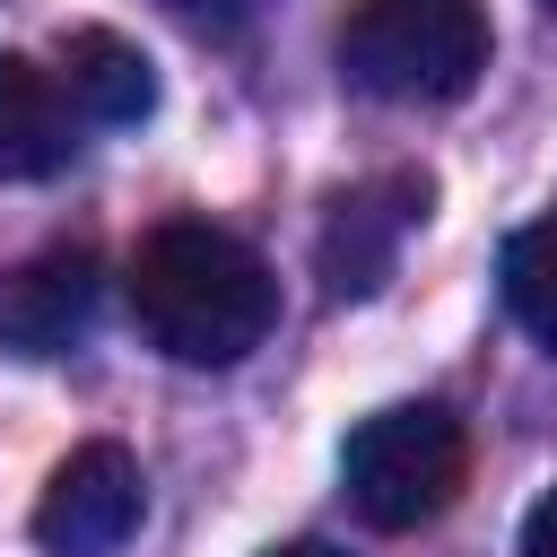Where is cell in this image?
Listing matches in <instances>:
<instances>
[{
    "mask_svg": "<svg viewBox=\"0 0 557 557\" xmlns=\"http://www.w3.org/2000/svg\"><path fill=\"white\" fill-rule=\"evenodd\" d=\"M96 252L87 244H52L35 261H17L0 278V348L17 357H70L96 322Z\"/></svg>",
    "mask_w": 557,
    "mask_h": 557,
    "instance_id": "cell-6",
    "label": "cell"
},
{
    "mask_svg": "<svg viewBox=\"0 0 557 557\" xmlns=\"http://www.w3.org/2000/svg\"><path fill=\"white\" fill-rule=\"evenodd\" d=\"M122 296H131V322L148 331V348H165L174 366H235L278 322L270 261L209 218L148 226L131 270H122Z\"/></svg>",
    "mask_w": 557,
    "mask_h": 557,
    "instance_id": "cell-1",
    "label": "cell"
},
{
    "mask_svg": "<svg viewBox=\"0 0 557 557\" xmlns=\"http://www.w3.org/2000/svg\"><path fill=\"white\" fill-rule=\"evenodd\" d=\"M540 9H557V0H540Z\"/></svg>",
    "mask_w": 557,
    "mask_h": 557,
    "instance_id": "cell-13",
    "label": "cell"
},
{
    "mask_svg": "<svg viewBox=\"0 0 557 557\" xmlns=\"http://www.w3.org/2000/svg\"><path fill=\"white\" fill-rule=\"evenodd\" d=\"M270 557H348V548H331V540H287V548H270Z\"/></svg>",
    "mask_w": 557,
    "mask_h": 557,
    "instance_id": "cell-12",
    "label": "cell"
},
{
    "mask_svg": "<svg viewBox=\"0 0 557 557\" xmlns=\"http://www.w3.org/2000/svg\"><path fill=\"white\" fill-rule=\"evenodd\" d=\"M70 148H78V113H70L61 78L35 70L26 52H0V183L61 174Z\"/></svg>",
    "mask_w": 557,
    "mask_h": 557,
    "instance_id": "cell-7",
    "label": "cell"
},
{
    "mask_svg": "<svg viewBox=\"0 0 557 557\" xmlns=\"http://www.w3.org/2000/svg\"><path fill=\"white\" fill-rule=\"evenodd\" d=\"M426 200H435V183H426L418 165H392V174H366V183L331 191L322 235H313V270H322V287H331L339 305H348V296H374V287L392 278L400 244L426 226Z\"/></svg>",
    "mask_w": 557,
    "mask_h": 557,
    "instance_id": "cell-4",
    "label": "cell"
},
{
    "mask_svg": "<svg viewBox=\"0 0 557 557\" xmlns=\"http://www.w3.org/2000/svg\"><path fill=\"white\" fill-rule=\"evenodd\" d=\"M157 9H174V17H183V26H200V35H235L261 0H157Z\"/></svg>",
    "mask_w": 557,
    "mask_h": 557,
    "instance_id": "cell-10",
    "label": "cell"
},
{
    "mask_svg": "<svg viewBox=\"0 0 557 557\" xmlns=\"http://www.w3.org/2000/svg\"><path fill=\"white\" fill-rule=\"evenodd\" d=\"M339 487L357 522L374 531H418L470 487V426L444 400H392L348 426L339 444Z\"/></svg>",
    "mask_w": 557,
    "mask_h": 557,
    "instance_id": "cell-3",
    "label": "cell"
},
{
    "mask_svg": "<svg viewBox=\"0 0 557 557\" xmlns=\"http://www.w3.org/2000/svg\"><path fill=\"white\" fill-rule=\"evenodd\" d=\"M339 70L348 87L383 104H461L487 70V9L479 0H348Z\"/></svg>",
    "mask_w": 557,
    "mask_h": 557,
    "instance_id": "cell-2",
    "label": "cell"
},
{
    "mask_svg": "<svg viewBox=\"0 0 557 557\" xmlns=\"http://www.w3.org/2000/svg\"><path fill=\"white\" fill-rule=\"evenodd\" d=\"M139 513H148L139 461H131L113 435H96V444H78V453L44 479V496H35V540H44L52 557H113V548H131Z\"/></svg>",
    "mask_w": 557,
    "mask_h": 557,
    "instance_id": "cell-5",
    "label": "cell"
},
{
    "mask_svg": "<svg viewBox=\"0 0 557 557\" xmlns=\"http://www.w3.org/2000/svg\"><path fill=\"white\" fill-rule=\"evenodd\" d=\"M522 557H557V487L522 513Z\"/></svg>",
    "mask_w": 557,
    "mask_h": 557,
    "instance_id": "cell-11",
    "label": "cell"
},
{
    "mask_svg": "<svg viewBox=\"0 0 557 557\" xmlns=\"http://www.w3.org/2000/svg\"><path fill=\"white\" fill-rule=\"evenodd\" d=\"M61 96H70V113L78 122H104V131H122V122H148L157 113V70H148V52L131 44V35H113V26H78L70 44H61Z\"/></svg>",
    "mask_w": 557,
    "mask_h": 557,
    "instance_id": "cell-8",
    "label": "cell"
},
{
    "mask_svg": "<svg viewBox=\"0 0 557 557\" xmlns=\"http://www.w3.org/2000/svg\"><path fill=\"white\" fill-rule=\"evenodd\" d=\"M496 278H505V313H513V322L557 357V218L513 226V235H505Z\"/></svg>",
    "mask_w": 557,
    "mask_h": 557,
    "instance_id": "cell-9",
    "label": "cell"
}]
</instances>
